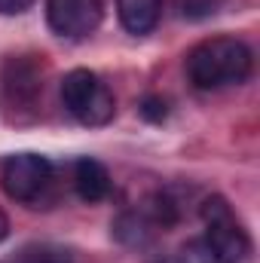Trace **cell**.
I'll return each instance as SVG.
<instances>
[{"instance_id":"obj_1","label":"cell","mask_w":260,"mask_h":263,"mask_svg":"<svg viewBox=\"0 0 260 263\" xmlns=\"http://www.w3.org/2000/svg\"><path fill=\"white\" fill-rule=\"evenodd\" d=\"M254 55L248 43L236 37H211L202 40L187 55V77L196 89H220V86H239L251 77Z\"/></svg>"},{"instance_id":"obj_2","label":"cell","mask_w":260,"mask_h":263,"mask_svg":"<svg viewBox=\"0 0 260 263\" xmlns=\"http://www.w3.org/2000/svg\"><path fill=\"white\" fill-rule=\"evenodd\" d=\"M62 101H65L67 114L83 123V126H107L117 114V98L114 92L86 67H73L62 80Z\"/></svg>"},{"instance_id":"obj_3","label":"cell","mask_w":260,"mask_h":263,"mask_svg":"<svg viewBox=\"0 0 260 263\" xmlns=\"http://www.w3.org/2000/svg\"><path fill=\"white\" fill-rule=\"evenodd\" d=\"M52 178V162L40 153H12L3 162L0 184L15 202H34Z\"/></svg>"},{"instance_id":"obj_4","label":"cell","mask_w":260,"mask_h":263,"mask_svg":"<svg viewBox=\"0 0 260 263\" xmlns=\"http://www.w3.org/2000/svg\"><path fill=\"white\" fill-rule=\"evenodd\" d=\"M104 18L101 0H46V22L52 34L80 40L89 37Z\"/></svg>"},{"instance_id":"obj_5","label":"cell","mask_w":260,"mask_h":263,"mask_svg":"<svg viewBox=\"0 0 260 263\" xmlns=\"http://www.w3.org/2000/svg\"><path fill=\"white\" fill-rule=\"evenodd\" d=\"M205 248L211 254V263H245L251 257V239L236 220V214H224L217 220L205 223Z\"/></svg>"},{"instance_id":"obj_6","label":"cell","mask_w":260,"mask_h":263,"mask_svg":"<svg viewBox=\"0 0 260 263\" xmlns=\"http://www.w3.org/2000/svg\"><path fill=\"white\" fill-rule=\"evenodd\" d=\"M0 86L6 104H34L37 95L43 92V62H37V55L6 59Z\"/></svg>"},{"instance_id":"obj_7","label":"cell","mask_w":260,"mask_h":263,"mask_svg":"<svg viewBox=\"0 0 260 263\" xmlns=\"http://www.w3.org/2000/svg\"><path fill=\"white\" fill-rule=\"evenodd\" d=\"M73 190L83 202H101L110 196V172L104 162L92 156H80L73 162Z\"/></svg>"},{"instance_id":"obj_8","label":"cell","mask_w":260,"mask_h":263,"mask_svg":"<svg viewBox=\"0 0 260 263\" xmlns=\"http://www.w3.org/2000/svg\"><path fill=\"white\" fill-rule=\"evenodd\" d=\"M159 12H162V0H117L120 25L135 37L150 34L159 25Z\"/></svg>"},{"instance_id":"obj_9","label":"cell","mask_w":260,"mask_h":263,"mask_svg":"<svg viewBox=\"0 0 260 263\" xmlns=\"http://www.w3.org/2000/svg\"><path fill=\"white\" fill-rule=\"evenodd\" d=\"M156 230H159V227L147 217L144 208H138V211H123V214L114 220V227H110L114 239H117L120 245H126V248H144V245L156 236Z\"/></svg>"},{"instance_id":"obj_10","label":"cell","mask_w":260,"mask_h":263,"mask_svg":"<svg viewBox=\"0 0 260 263\" xmlns=\"http://www.w3.org/2000/svg\"><path fill=\"white\" fill-rule=\"evenodd\" d=\"M15 263H73V254L62 248V245H52V242H43V245H28L22 248L18 260Z\"/></svg>"},{"instance_id":"obj_11","label":"cell","mask_w":260,"mask_h":263,"mask_svg":"<svg viewBox=\"0 0 260 263\" xmlns=\"http://www.w3.org/2000/svg\"><path fill=\"white\" fill-rule=\"evenodd\" d=\"M138 114L147 120V123H162L169 117V101L162 95H147L141 104H138Z\"/></svg>"},{"instance_id":"obj_12","label":"cell","mask_w":260,"mask_h":263,"mask_svg":"<svg viewBox=\"0 0 260 263\" xmlns=\"http://www.w3.org/2000/svg\"><path fill=\"white\" fill-rule=\"evenodd\" d=\"M217 6H220V0H181V15L190 22H199V18L214 15Z\"/></svg>"},{"instance_id":"obj_13","label":"cell","mask_w":260,"mask_h":263,"mask_svg":"<svg viewBox=\"0 0 260 263\" xmlns=\"http://www.w3.org/2000/svg\"><path fill=\"white\" fill-rule=\"evenodd\" d=\"M34 6V0H0V15H22Z\"/></svg>"},{"instance_id":"obj_14","label":"cell","mask_w":260,"mask_h":263,"mask_svg":"<svg viewBox=\"0 0 260 263\" xmlns=\"http://www.w3.org/2000/svg\"><path fill=\"white\" fill-rule=\"evenodd\" d=\"M6 236H9V217H6V214L0 211V242H3Z\"/></svg>"}]
</instances>
